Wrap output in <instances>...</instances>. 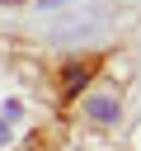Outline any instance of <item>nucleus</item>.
<instances>
[{
    "instance_id": "obj_4",
    "label": "nucleus",
    "mask_w": 141,
    "mask_h": 151,
    "mask_svg": "<svg viewBox=\"0 0 141 151\" xmlns=\"http://www.w3.org/2000/svg\"><path fill=\"white\" fill-rule=\"evenodd\" d=\"M19 113H24V104H19V99H5V109H0V123H14Z\"/></svg>"
},
{
    "instance_id": "obj_2",
    "label": "nucleus",
    "mask_w": 141,
    "mask_h": 151,
    "mask_svg": "<svg viewBox=\"0 0 141 151\" xmlns=\"http://www.w3.org/2000/svg\"><path fill=\"white\" fill-rule=\"evenodd\" d=\"M85 113H89L94 123L113 127V123H122V99H118V94H89V99H85Z\"/></svg>"
},
{
    "instance_id": "obj_1",
    "label": "nucleus",
    "mask_w": 141,
    "mask_h": 151,
    "mask_svg": "<svg viewBox=\"0 0 141 151\" xmlns=\"http://www.w3.org/2000/svg\"><path fill=\"white\" fill-rule=\"evenodd\" d=\"M108 24H113V14H108V9H85V14H70V19L52 24V42H75V38H99V33H108Z\"/></svg>"
},
{
    "instance_id": "obj_6",
    "label": "nucleus",
    "mask_w": 141,
    "mask_h": 151,
    "mask_svg": "<svg viewBox=\"0 0 141 151\" xmlns=\"http://www.w3.org/2000/svg\"><path fill=\"white\" fill-rule=\"evenodd\" d=\"M19 151H42V137H28V142H24Z\"/></svg>"
},
{
    "instance_id": "obj_5",
    "label": "nucleus",
    "mask_w": 141,
    "mask_h": 151,
    "mask_svg": "<svg viewBox=\"0 0 141 151\" xmlns=\"http://www.w3.org/2000/svg\"><path fill=\"white\" fill-rule=\"evenodd\" d=\"M42 9H61V5H75V0H38Z\"/></svg>"
},
{
    "instance_id": "obj_3",
    "label": "nucleus",
    "mask_w": 141,
    "mask_h": 151,
    "mask_svg": "<svg viewBox=\"0 0 141 151\" xmlns=\"http://www.w3.org/2000/svg\"><path fill=\"white\" fill-rule=\"evenodd\" d=\"M85 80H89V61H85V66H70V71H66V80H61V90H66V94H75Z\"/></svg>"
}]
</instances>
